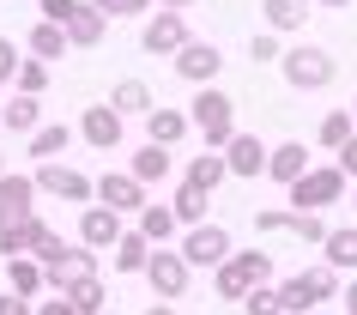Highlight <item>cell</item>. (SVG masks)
Listing matches in <instances>:
<instances>
[{
  "instance_id": "obj_22",
  "label": "cell",
  "mask_w": 357,
  "mask_h": 315,
  "mask_svg": "<svg viewBox=\"0 0 357 315\" xmlns=\"http://www.w3.org/2000/svg\"><path fill=\"white\" fill-rule=\"evenodd\" d=\"M103 24H109V13H103V6H91V0H79V13L67 19L73 49H97V43H103Z\"/></svg>"
},
{
  "instance_id": "obj_24",
  "label": "cell",
  "mask_w": 357,
  "mask_h": 315,
  "mask_svg": "<svg viewBox=\"0 0 357 315\" xmlns=\"http://www.w3.org/2000/svg\"><path fill=\"white\" fill-rule=\"evenodd\" d=\"M0 128H6V133H37L43 128V97L13 91V97H6V115H0Z\"/></svg>"
},
{
  "instance_id": "obj_23",
  "label": "cell",
  "mask_w": 357,
  "mask_h": 315,
  "mask_svg": "<svg viewBox=\"0 0 357 315\" xmlns=\"http://www.w3.org/2000/svg\"><path fill=\"white\" fill-rule=\"evenodd\" d=\"M73 49V37H67V24H31V37H24V55H37V61H61Z\"/></svg>"
},
{
  "instance_id": "obj_41",
  "label": "cell",
  "mask_w": 357,
  "mask_h": 315,
  "mask_svg": "<svg viewBox=\"0 0 357 315\" xmlns=\"http://www.w3.org/2000/svg\"><path fill=\"white\" fill-rule=\"evenodd\" d=\"M91 6H103L109 19H139L146 6H158V0H91Z\"/></svg>"
},
{
  "instance_id": "obj_14",
  "label": "cell",
  "mask_w": 357,
  "mask_h": 315,
  "mask_svg": "<svg viewBox=\"0 0 357 315\" xmlns=\"http://www.w3.org/2000/svg\"><path fill=\"white\" fill-rule=\"evenodd\" d=\"M91 273H97V249H85V242L79 249H61L49 261V291H73L79 279H91Z\"/></svg>"
},
{
  "instance_id": "obj_36",
  "label": "cell",
  "mask_w": 357,
  "mask_h": 315,
  "mask_svg": "<svg viewBox=\"0 0 357 315\" xmlns=\"http://www.w3.org/2000/svg\"><path fill=\"white\" fill-rule=\"evenodd\" d=\"M243 309H248V315H284V297H279V285H255V291L243 297Z\"/></svg>"
},
{
  "instance_id": "obj_15",
  "label": "cell",
  "mask_w": 357,
  "mask_h": 315,
  "mask_svg": "<svg viewBox=\"0 0 357 315\" xmlns=\"http://www.w3.org/2000/svg\"><path fill=\"white\" fill-rule=\"evenodd\" d=\"M218 67H225L218 43H200V37H188V49L176 55V73L188 79V85H212V79H218Z\"/></svg>"
},
{
  "instance_id": "obj_44",
  "label": "cell",
  "mask_w": 357,
  "mask_h": 315,
  "mask_svg": "<svg viewBox=\"0 0 357 315\" xmlns=\"http://www.w3.org/2000/svg\"><path fill=\"white\" fill-rule=\"evenodd\" d=\"M37 6H43V19H49V24H67L79 13V0H37Z\"/></svg>"
},
{
  "instance_id": "obj_45",
  "label": "cell",
  "mask_w": 357,
  "mask_h": 315,
  "mask_svg": "<svg viewBox=\"0 0 357 315\" xmlns=\"http://www.w3.org/2000/svg\"><path fill=\"white\" fill-rule=\"evenodd\" d=\"M333 164H339V170H345V176L357 182V133H351V140H345V146L333 152Z\"/></svg>"
},
{
  "instance_id": "obj_30",
  "label": "cell",
  "mask_w": 357,
  "mask_h": 315,
  "mask_svg": "<svg viewBox=\"0 0 357 315\" xmlns=\"http://www.w3.org/2000/svg\"><path fill=\"white\" fill-rule=\"evenodd\" d=\"M133 176H139V182H164V176H169V170H176V164H169V146H151V140H146V152H133Z\"/></svg>"
},
{
  "instance_id": "obj_12",
  "label": "cell",
  "mask_w": 357,
  "mask_h": 315,
  "mask_svg": "<svg viewBox=\"0 0 357 315\" xmlns=\"http://www.w3.org/2000/svg\"><path fill=\"white\" fill-rule=\"evenodd\" d=\"M37 188H43V194H55V200H97V182H91V176H79L73 164H61V158L37 164Z\"/></svg>"
},
{
  "instance_id": "obj_18",
  "label": "cell",
  "mask_w": 357,
  "mask_h": 315,
  "mask_svg": "<svg viewBox=\"0 0 357 315\" xmlns=\"http://www.w3.org/2000/svg\"><path fill=\"white\" fill-rule=\"evenodd\" d=\"M225 176H230V158H225L218 146L194 152V158H188V170H182V182H188V188H200V194H212V188L225 182Z\"/></svg>"
},
{
  "instance_id": "obj_26",
  "label": "cell",
  "mask_w": 357,
  "mask_h": 315,
  "mask_svg": "<svg viewBox=\"0 0 357 315\" xmlns=\"http://www.w3.org/2000/svg\"><path fill=\"white\" fill-rule=\"evenodd\" d=\"M266 176L279 188H291L297 176H309V152H303V140H284V146H273V164H266Z\"/></svg>"
},
{
  "instance_id": "obj_46",
  "label": "cell",
  "mask_w": 357,
  "mask_h": 315,
  "mask_svg": "<svg viewBox=\"0 0 357 315\" xmlns=\"http://www.w3.org/2000/svg\"><path fill=\"white\" fill-rule=\"evenodd\" d=\"M339 297H345V303H339V315H357V279H351V285H345Z\"/></svg>"
},
{
  "instance_id": "obj_32",
  "label": "cell",
  "mask_w": 357,
  "mask_h": 315,
  "mask_svg": "<svg viewBox=\"0 0 357 315\" xmlns=\"http://www.w3.org/2000/svg\"><path fill=\"white\" fill-rule=\"evenodd\" d=\"M351 133H357V115H351V110H327V115H321V128H315V140H321L327 152H339Z\"/></svg>"
},
{
  "instance_id": "obj_35",
  "label": "cell",
  "mask_w": 357,
  "mask_h": 315,
  "mask_svg": "<svg viewBox=\"0 0 357 315\" xmlns=\"http://www.w3.org/2000/svg\"><path fill=\"white\" fill-rule=\"evenodd\" d=\"M13 91H31V97H43V91H49V61H37V55H24L19 79H13Z\"/></svg>"
},
{
  "instance_id": "obj_5",
  "label": "cell",
  "mask_w": 357,
  "mask_h": 315,
  "mask_svg": "<svg viewBox=\"0 0 357 315\" xmlns=\"http://www.w3.org/2000/svg\"><path fill=\"white\" fill-rule=\"evenodd\" d=\"M279 297H284V315H309V309H321L327 297H339V273L321 261V267H309V273H291L279 285Z\"/></svg>"
},
{
  "instance_id": "obj_50",
  "label": "cell",
  "mask_w": 357,
  "mask_h": 315,
  "mask_svg": "<svg viewBox=\"0 0 357 315\" xmlns=\"http://www.w3.org/2000/svg\"><path fill=\"white\" fill-rule=\"evenodd\" d=\"M351 212H357V182H351Z\"/></svg>"
},
{
  "instance_id": "obj_55",
  "label": "cell",
  "mask_w": 357,
  "mask_h": 315,
  "mask_svg": "<svg viewBox=\"0 0 357 315\" xmlns=\"http://www.w3.org/2000/svg\"><path fill=\"white\" fill-rule=\"evenodd\" d=\"M109 315H115V309H109Z\"/></svg>"
},
{
  "instance_id": "obj_48",
  "label": "cell",
  "mask_w": 357,
  "mask_h": 315,
  "mask_svg": "<svg viewBox=\"0 0 357 315\" xmlns=\"http://www.w3.org/2000/svg\"><path fill=\"white\" fill-rule=\"evenodd\" d=\"M158 6H176V13H182V6H194V0H158Z\"/></svg>"
},
{
  "instance_id": "obj_7",
  "label": "cell",
  "mask_w": 357,
  "mask_h": 315,
  "mask_svg": "<svg viewBox=\"0 0 357 315\" xmlns=\"http://www.w3.org/2000/svg\"><path fill=\"white\" fill-rule=\"evenodd\" d=\"M139 49H146V55H182V49H188V19H182L176 6H158L146 19V31H139Z\"/></svg>"
},
{
  "instance_id": "obj_13",
  "label": "cell",
  "mask_w": 357,
  "mask_h": 315,
  "mask_svg": "<svg viewBox=\"0 0 357 315\" xmlns=\"http://www.w3.org/2000/svg\"><path fill=\"white\" fill-rule=\"evenodd\" d=\"M121 237H128V224H121V212H115V206L91 200L85 212H79V242H85V249H115Z\"/></svg>"
},
{
  "instance_id": "obj_2",
  "label": "cell",
  "mask_w": 357,
  "mask_h": 315,
  "mask_svg": "<svg viewBox=\"0 0 357 315\" xmlns=\"http://www.w3.org/2000/svg\"><path fill=\"white\" fill-rule=\"evenodd\" d=\"M255 285H273V261L261 249H236L225 267H212V291L225 297V303H243Z\"/></svg>"
},
{
  "instance_id": "obj_53",
  "label": "cell",
  "mask_w": 357,
  "mask_h": 315,
  "mask_svg": "<svg viewBox=\"0 0 357 315\" xmlns=\"http://www.w3.org/2000/svg\"><path fill=\"white\" fill-rule=\"evenodd\" d=\"M351 115H357V97H351Z\"/></svg>"
},
{
  "instance_id": "obj_8",
  "label": "cell",
  "mask_w": 357,
  "mask_h": 315,
  "mask_svg": "<svg viewBox=\"0 0 357 315\" xmlns=\"http://www.w3.org/2000/svg\"><path fill=\"white\" fill-rule=\"evenodd\" d=\"M97 200L103 206H115V212H121V219H139V212H146V182H139V176H133V170H103V176H97Z\"/></svg>"
},
{
  "instance_id": "obj_51",
  "label": "cell",
  "mask_w": 357,
  "mask_h": 315,
  "mask_svg": "<svg viewBox=\"0 0 357 315\" xmlns=\"http://www.w3.org/2000/svg\"><path fill=\"white\" fill-rule=\"evenodd\" d=\"M0 176H6V152H0Z\"/></svg>"
},
{
  "instance_id": "obj_54",
  "label": "cell",
  "mask_w": 357,
  "mask_h": 315,
  "mask_svg": "<svg viewBox=\"0 0 357 315\" xmlns=\"http://www.w3.org/2000/svg\"><path fill=\"white\" fill-rule=\"evenodd\" d=\"M309 315H321V309H309Z\"/></svg>"
},
{
  "instance_id": "obj_9",
  "label": "cell",
  "mask_w": 357,
  "mask_h": 315,
  "mask_svg": "<svg viewBox=\"0 0 357 315\" xmlns=\"http://www.w3.org/2000/svg\"><path fill=\"white\" fill-rule=\"evenodd\" d=\"M188 279H194V267H188V255H182V249H158V255H151V267H146L151 297H182V291H188Z\"/></svg>"
},
{
  "instance_id": "obj_38",
  "label": "cell",
  "mask_w": 357,
  "mask_h": 315,
  "mask_svg": "<svg viewBox=\"0 0 357 315\" xmlns=\"http://www.w3.org/2000/svg\"><path fill=\"white\" fill-rule=\"evenodd\" d=\"M248 61H255V67H266V61H284L279 31H261V37H248Z\"/></svg>"
},
{
  "instance_id": "obj_4",
  "label": "cell",
  "mask_w": 357,
  "mask_h": 315,
  "mask_svg": "<svg viewBox=\"0 0 357 315\" xmlns=\"http://www.w3.org/2000/svg\"><path fill=\"white\" fill-rule=\"evenodd\" d=\"M279 73H284V85L291 91H321V85H333V55L321 49V43H297V49H284V61H279Z\"/></svg>"
},
{
  "instance_id": "obj_21",
  "label": "cell",
  "mask_w": 357,
  "mask_h": 315,
  "mask_svg": "<svg viewBox=\"0 0 357 315\" xmlns=\"http://www.w3.org/2000/svg\"><path fill=\"white\" fill-rule=\"evenodd\" d=\"M309 6H315V0H261L266 31H279V37H297L303 24H309Z\"/></svg>"
},
{
  "instance_id": "obj_43",
  "label": "cell",
  "mask_w": 357,
  "mask_h": 315,
  "mask_svg": "<svg viewBox=\"0 0 357 315\" xmlns=\"http://www.w3.org/2000/svg\"><path fill=\"white\" fill-rule=\"evenodd\" d=\"M37 315H79V309L67 291H49V297H37Z\"/></svg>"
},
{
  "instance_id": "obj_25",
  "label": "cell",
  "mask_w": 357,
  "mask_h": 315,
  "mask_svg": "<svg viewBox=\"0 0 357 315\" xmlns=\"http://www.w3.org/2000/svg\"><path fill=\"white\" fill-rule=\"evenodd\" d=\"M6 285L24 291V297H43V291H49V267H43L37 255H13V261H6Z\"/></svg>"
},
{
  "instance_id": "obj_16",
  "label": "cell",
  "mask_w": 357,
  "mask_h": 315,
  "mask_svg": "<svg viewBox=\"0 0 357 315\" xmlns=\"http://www.w3.org/2000/svg\"><path fill=\"white\" fill-rule=\"evenodd\" d=\"M225 158H230V176H266V164H273V146H266L261 133H236L225 146Z\"/></svg>"
},
{
  "instance_id": "obj_39",
  "label": "cell",
  "mask_w": 357,
  "mask_h": 315,
  "mask_svg": "<svg viewBox=\"0 0 357 315\" xmlns=\"http://www.w3.org/2000/svg\"><path fill=\"white\" fill-rule=\"evenodd\" d=\"M327 230H333V224L321 219V212H297V242H315V249H321V242H327Z\"/></svg>"
},
{
  "instance_id": "obj_47",
  "label": "cell",
  "mask_w": 357,
  "mask_h": 315,
  "mask_svg": "<svg viewBox=\"0 0 357 315\" xmlns=\"http://www.w3.org/2000/svg\"><path fill=\"white\" fill-rule=\"evenodd\" d=\"M146 315H182V309H176V303H151Z\"/></svg>"
},
{
  "instance_id": "obj_37",
  "label": "cell",
  "mask_w": 357,
  "mask_h": 315,
  "mask_svg": "<svg viewBox=\"0 0 357 315\" xmlns=\"http://www.w3.org/2000/svg\"><path fill=\"white\" fill-rule=\"evenodd\" d=\"M255 230H261V237H279V230H291V237H297V206H291V212H279V206L255 212Z\"/></svg>"
},
{
  "instance_id": "obj_29",
  "label": "cell",
  "mask_w": 357,
  "mask_h": 315,
  "mask_svg": "<svg viewBox=\"0 0 357 315\" xmlns=\"http://www.w3.org/2000/svg\"><path fill=\"white\" fill-rule=\"evenodd\" d=\"M109 103H115L121 115H151V110H158V97H151L146 79H121V85L109 91Z\"/></svg>"
},
{
  "instance_id": "obj_33",
  "label": "cell",
  "mask_w": 357,
  "mask_h": 315,
  "mask_svg": "<svg viewBox=\"0 0 357 315\" xmlns=\"http://www.w3.org/2000/svg\"><path fill=\"white\" fill-rule=\"evenodd\" d=\"M67 297H73V309H79V315H109V291H103V279H97V273H91V279H79Z\"/></svg>"
},
{
  "instance_id": "obj_20",
  "label": "cell",
  "mask_w": 357,
  "mask_h": 315,
  "mask_svg": "<svg viewBox=\"0 0 357 315\" xmlns=\"http://www.w3.org/2000/svg\"><path fill=\"white\" fill-rule=\"evenodd\" d=\"M188 128H194V115L188 110H169V103H158V110L146 115V140H151V146H176Z\"/></svg>"
},
{
  "instance_id": "obj_28",
  "label": "cell",
  "mask_w": 357,
  "mask_h": 315,
  "mask_svg": "<svg viewBox=\"0 0 357 315\" xmlns=\"http://www.w3.org/2000/svg\"><path fill=\"white\" fill-rule=\"evenodd\" d=\"M67 146H73V128H67V122H43V128L31 133V158H37V164H49V158H61Z\"/></svg>"
},
{
  "instance_id": "obj_3",
  "label": "cell",
  "mask_w": 357,
  "mask_h": 315,
  "mask_svg": "<svg viewBox=\"0 0 357 315\" xmlns=\"http://www.w3.org/2000/svg\"><path fill=\"white\" fill-rule=\"evenodd\" d=\"M284 194H291L297 212H327V206H339L345 194H351V176H345L339 164H309V176H297Z\"/></svg>"
},
{
  "instance_id": "obj_19",
  "label": "cell",
  "mask_w": 357,
  "mask_h": 315,
  "mask_svg": "<svg viewBox=\"0 0 357 315\" xmlns=\"http://www.w3.org/2000/svg\"><path fill=\"white\" fill-rule=\"evenodd\" d=\"M109 255H115V273H146V267H151V255H158V242H151L146 230L133 224V230H128L121 242H115Z\"/></svg>"
},
{
  "instance_id": "obj_11",
  "label": "cell",
  "mask_w": 357,
  "mask_h": 315,
  "mask_svg": "<svg viewBox=\"0 0 357 315\" xmlns=\"http://www.w3.org/2000/svg\"><path fill=\"white\" fill-rule=\"evenodd\" d=\"M37 176H13V170H6V176H0V230H13V224H24L31 219V212H37Z\"/></svg>"
},
{
  "instance_id": "obj_6",
  "label": "cell",
  "mask_w": 357,
  "mask_h": 315,
  "mask_svg": "<svg viewBox=\"0 0 357 315\" xmlns=\"http://www.w3.org/2000/svg\"><path fill=\"white\" fill-rule=\"evenodd\" d=\"M182 255H188V267H225L236 255V242H230L225 224H188L182 230Z\"/></svg>"
},
{
  "instance_id": "obj_17",
  "label": "cell",
  "mask_w": 357,
  "mask_h": 315,
  "mask_svg": "<svg viewBox=\"0 0 357 315\" xmlns=\"http://www.w3.org/2000/svg\"><path fill=\"white\" fill-rule=\"evenodd\" d=\"M49 237H55V230H49V219H43V212H31L24 224L0 230V261H13V255H37V249H43Z\"/></svg>"
},
{
  "instance_id": "obj_1",
  "label": "cell",
  "mask_w": 357,
  "mask_h": 315,
  "mask_svg": "<svg viewBox=\"0 0 357 315\" xmlns=\"http://www.w3.org/2000/svg\"><path fill=\"white\" fill-rule=\"evenodd\" d=\"M188 115H194V133H200L206 146H218V152H225L230 140H236V97H230V91H218V85H194Z\"/></svg>"
},
{
  "instance_id": "obj_42",
  "label": "cell",
  "mask_w": 357,
  "mask_h": 315,
  "mask_svg": "<svg viewBox=\"0 0 357 315\" xmlns=\"http://www.w3.org/2000/svg\"><path fill=\"white\" fill-rule=\"evenodd\" d=\"M0 315H37V297H24V291H0Z\"/></svg>"
},
{
  "instance_id": "obj_40",
  "label": "cell",
  "mask_w": 357,
  "mask_h": 315,
  "mask_svg": "<svg viewBox=\"0 0 357 315\" xmlns=\"http://www.w3.org/2000/svg\"><path fill=\"white\" fill-rule=\"evenodd\" d=\"M19 67H24L19 43H13V37H0V85H13V79H19Z\"/></svg>"
},
{
  "instance_id": "obj_52",
  "label": "cell",
  "mask_w": 357,
  "mask_h": 315,
  "mask_svg": "<svg viewBox=\"0 0 357 315\" xmlns=\"http://www.w3.org/2000/svg\"><path fill=\"white\" fill-rule=\"evenodd\" d=\"M0 115H6V97H0Z\"/></svg>"
},
{
  "instance_id": "obj_27",
  "label": "cell",
  "mask_w": 357,
  "mask_h": 315,
  "mask_svg": "<svg viewBox=\"0 0 357 315\" xmlns=\"http://www.w3.org/2000/svg\"><path fill=\"white\" fill-rule=\"evenodd\" d=\"M321 261H327L333 273H351V267H357V224H339V230H327V242H321Z\"/></svg>"
},
{
  "instance_id": "obj_49",
  "label": "cell",
  "mask_w": 357,
  "mask_h": 315,
  "mask_svg": "<svg viewBox=\"0 0 357 315\" xmlns=\"http://www.w3.org/2000/svg\"><path fill=\"white\" fill-rule=\"evenodd\" d=\"M315 6H357V0H315Z\"/></svg>"
},
{
  "instance_id": "obj_31",
  "label": "cell",
  "mask_w": 357,
  "mask_h": 315,
  "mask_svg": "<svg viewBox=\"0 0 357 315\" xmlns=\"http://www.w3.org/2000/svg\"><path fill=\"white\" fill-rule=\"evenodd\" d=\"M139 230H146V237L158 242V249H164V242L176 237V230H182V219H176V206H158V200H151L146 212H139Z\"/></svg>"
},
{
  "instance_id": "obj_34",
  "label": "cell",
  "mask_w": 357,
  "mask_h": 315,
  "mask_svg": "<svg viewBox=\"0 0 357 315\" xmlns=\"http://www.w3.org/2000/svg\"><path fill=\"white\" fill-rule=\"evenodd\" d=\"M206 200H212V194H200V188H188V182L176 188V200H169V206H176L182 230H188V224H206Z\"/></svg>"
},
{
  "instance_id": "obj_10",
  "label": "cell",
  "mask_w": 357,
  "mask_h": 315,
  "mask_svg": "<svg viewBox=\"0 0 357 315\" xmlns=\"http://www.w3.org/2000/svg\"><path fill=\"white\" fill-rule=\"evenodd\" d=\"M79 133H85V146H91V152H115V146H121V133H128V115L115 110V103H91V110L79 115Z\"/></svg>"
}]
</instances>
